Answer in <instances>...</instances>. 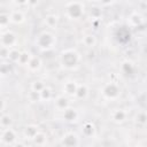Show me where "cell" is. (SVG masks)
Returning a JSON list of instances; mask_svg holds the SVG:
<instances>
[{"mask_svg": "<svg viewBox=\"0 0 147 147\" xmlns=\"http://www.w3.org/2000/svg\"><path fill=\"white\" fill-rule=\"evenodd\" d=\"M9 18L10 23L14 25H22L23 23L26 22V15L22 9H13L9 11Z\"/></svg>", "mask_w": 147, "mask_h": 147, "instance_id": "7c38bea8", "label": "cell"}, {"mask_svg": "<svg viewBox=\"0 0 147 147\" xmlns=\"http://www.w3.org/2000/svg\"><path fill=\"white\" fill-rule=\"evenodd\" d=\"M38 5H39V0H28V6L26 7L32 9V8H36Z\"/></svg>", "mask_w": 147, "mask_h": 147, "instance_id": "f546056e", "label": "cell"}, {"mask_svg": "<svg viewBox=\"0 0 147 147\" xmlns=\"http://www.w3.org/2000/svg\"><path fill=\"white\" fill-rule=\"evenodd\" d=\"M53 106H54V109L59 113H62L63 110H65L67 108H69L71 105V100H70V96L63 94V93H60L57 95L54 96L53 99Z\"/></svg>", "mask_w": 147, "mask_h": 147, "instance_id": "52a82bcc", "label": "cell"}, {"mask_svg": "<svg viewBox=\"0 0 147 147\" xmlns=\"http://www.w3.org/2000/svg\"><path fill=\"white\" fill-rule=\"evenodd\" d=\"M56 44H57L56 34L53 32V30L49 29L40 31L34 38V47L42 53L54 49Z\"/></svg>", "mask_w": 147, "mask_h": 147, "instance_id": "7a4b0ae2", "label": "cell"}, {"mask_svg": "<svg viewBox=\"0 0 147 147\" xmlns=\"http://www.w3.org/2000/svg\"><path fill=\"white\" fill-rule=\"evenodd\" d=\"M10 18H9V13H2L1 14V18H0V26H1V31L2 30H7L9 29L10 25Z\"/></svg>", "mask_w": 147, "mask_h": 147, "instance_id": "484cf974", "label": "cell"}, {"mask_svg": "<svg viewBox=\"0 0 147 147\" xmlns=\"http://www.w3.org/2000/svg\"><path fill=\"white\" fill-rule=\"evenodd\" d=\"M33 145H37V146H44V145H46L47 142H48V136L44 132V131H39L37 134H36V137L33 138V140L31 141Z\"/></svg>", "mask_w": 147, "mask_h": 147, "instance_id": "603a6c76", "label": "cell"}, {"mask_svg": "<svg viewBox=\"0 0 147 147\" xmlns=\"http://www.w3.org/2000/svg\"><path fill=\"white\" fill-rule=\"evenodd\" d=\"M60 144L62 146H78L80 145V137L76 132L69 131L62 136Z\"/></svg>", "mask_w": 147, "mask_h": 147, "instance_id": "8fae6325", "label": "cell"}, {"mask_svg": "<svg viewBox=\"0 0 147 147\" xmlns=\"http://www.w3.org/2000/svg\"><path fill=\"white\" fill-rule=\"evenodd\" d=\"M88 2H92V3H99V0H87Z\"/></svg>", "mask_w": 147, "mask_h": 147, "instance_id": "1f68e13d", "label": "cell"}, {"mask_svg": "<svg viewBox=\"0 0 147 147\" xmlns=\"http://www.w3.org/2000/svg\"><path fill=\"white\" fill-rule=\"evenodd\" d=\"M21 52H22V49H20L18 47L10 48L9 55H8V59H7V62H9L11 64H17V61H18L20 55H21Z\"/></svg>", "mask_w": 147, "mask_h": 147, "instance_id": "cb8c5ba5", "label": "cell"}, {"mask_svg": "<svg viewBox=\"0 0 147 147\" xmlns=\"http://www.w3.org/2000/svg\"><path fill=\"white\" fill-rule=\"evenodd\" d=\"M1 46L13 48L18 47V36L10 29L1 31Z\"/></svg>", "mask_w": 147, "mask_h": 147, "instance_id": "8992f818", "label": "cell"}, {"mask_svg": "<svg viewBox=\"0 0 147 147\" xmlns=\"http://www.w3.org/2000/svg\"><path fill=\"white\" fill-rule=\"evenodd\" d=\"M133 122L139 126L147 125V110H144V109L137 110L133 116Z\"/></svg>", "mask_w": 147, "mask_h": 147, "instance_id": "ffe728a7", "label": "cell"}, {"mask_svg": "<svg viewBox=\"0 0 147 147\" xmlns=\"http://www.w3.org/2000/svg\"><path fill=\"white\" fill-rule=\"evenodd\" d=\"M32 55H33V54H32L30 51H28V49H22L21 55H20V59H18L16 65H20V67H24V68H25L26 64L29 63L30 59L32 57Z\"/></svg>", "mask_w": 147, "mask_h": 147, "instance_id": "7402d4cb", "label": "cell"}, {"mask_svg": "<svg viewBox=\"0 0 147 147\" xmlns=\"http://www.w3.org/2000/svg\"><path fill=\"white\" fill-rule=\"evenodd\" d=\"M80 42L86 48H94L96 46V44H98V38H96V36L94 33L88 32V33H85V34L82 36Z\"/></svg>", "mask_w": 147, "mask_h": 147, "instance_id": "2e32d148", "label": "cell"}, {"mask_svg": "<svg viewBox=\"0 0 147 147\" xmlns=\"http://www.w3.org/2000/svg\"><path fill=\"white\" fill-rule=\"evenodd\" d=\"M0 126L1 129L3 127H9V126H13V118L9 114H7L6 111L5 113H1V119H0Z\"/></svg>", "mask_w": 147, "mask_h": 147, "instance_id": "d4e9b609", "label": "cell"}, {"mask_svg": "<svg viewBox=\"0 0 147 147\" xmlns=\"http://www.w3.org/2000/svg\"><path fill=\"white\" fill-rule=\"evenodd\" d=\"M60 114H61V118L68 123H77V122H79V118H80V114H79L78 109L72 106H70L69 108H67L65 110H63Z\"/></svg>", "mask_w": 147, "mask_h": 147, "instance_id": "9c48e42d", "label": "cell"}, {"mask_svg": "<svg viewBox=\"0 0 147 147\" xmlns=\"http://www.w3.org/2000/svg\"><path fill=\"white\" fill-rule=\"evenodd\" d=\"M90 94V86L86 83H78V87L74 99L76 100H85Z\"/></svg>", "mask_w": 147, "mask_h": 147, "instance_id": "ac0fdd59", "label": "cell"}, {"mask_svg": "<svg viewBox=\"0 0 147 147\" xmlns=\"http://www.w3.org/2000/svg\"><path fill=\"white\" fill-rule=\"evenodd\" d=\"M77 87H78V83L76 79H71V78H68L65 80H63L62 83V87H61V93L70 96V98H74L75 94H76V91H77Z\"/></svg>", "mask_w": 147, "mask_h": 147, "instance_id": "30bf717a", "label": "cell"}, {"mask_svg": "<svg viewBox=\"0 0 147 147\" xmlns=\"http://www.w3.org/2000/svg\"><path fill=\"white\" fill-rule=\"evenodd\" d=\"M80 132L85 138H93L96 133V127L92 121H85L80 124Z\"/></svg>", "mask_w": 147, "mask_h": 147, "instance_id": "5bb4252c", "label": "cell"}, {"mask_svg": "<svg viewBox=\"0 0 147 147\" xmlns=\"http://www.w3.org/2000/svg\"><path fill=\"white\" fill-rule=\"evenodd\" d=\"M11 2L17 7H25L28 6V0H11Z\"/></svg>", "mask_w": 147, "mask_h": 147, "instance_id": "f1b7e54d", "label": "cell"}, {"mask_svg": "<svg viewBox=\"0 0 147 147\" xmlns=\"http://www.w3.org/2000/svg\"><path fill=\"white\" fill-rule=\"evenodd\" d=\"M109 118L115 124H124L129 119V113L124 108H114L109 111Z\"/></svg>", "mask_w": 147, "mask_h": 147, "instance_id": "ba28073f", "label": "cell"}, {"mask_svg": "<svg viewBox=\"0 0 147 147\" xmlns=\"http://www.w3.org/2000/svg\"><path fill=\"white\" fill-rule=\"evenodd\" d=\"M142 23H144V17H142V15H141L140 13H138V11L131 13L130 16L127 17V24H129L130 26H133V28L140 26Z\"/></svg>", "mask_w": 147, "mask_h": 147, "instance_id": "d6986e66", "label": "cell"}, {"mask_svg": "<svg viewBox=\"0 0 147 147\" xmlns=\"http://www.w3.org/2000/svg\"><path fill=\"white\" fill-rule=\"evenodd\" d=\"M18 139H20V136H18L17 131L13 126L1 129L0 144L2 146H15V145H18Z\"/></svg>", "mask_w": 147, "mask_h": 147, "instance_id": "5b68a950", "label": "cell"}, {"mask_svg": "<svg viewBox=\"0 0 147 147\" xmlns=\"http://www.w3.org/2000/svg\"><path fill=\"white\" fill-rule=\"evenodd\" d=\"M86 13V6L80 0H70L64 5V16L70 21H79Z\"/></svg>", "mask_w": 147, "mask_h": 147, "instance_id": "3957f363", "label": "cell"}, {"mask_svg": "<svg viewBox=\"0 0 147 147\" xmlns=\"http://www.w3.org/2000/svg\"><path fill=\"white\" fill-rule=\"evenodd\" d=\"M82 54L75 47H68L61 51L59 54V62L63 70L75 71L82 64Z\"/></svg>", "mask_w": 147, "mask_h": 147, "instance_id": "6da1fadb", "label": "cell"}, {"mask_svg": "<svg viewBox=\"0 0 147 147\" xmlns=\"http://www.w3.org/2000/svg\"><path fill=\"white\" fill-rule=\"evenodd\" d=\"M41 68H42V60H41V57L39 55H36V54L32 55V57L30 59L29 63L25 67L26 71H29L30 74L39 72Z\"/></svg>", "mask_w": 147, "mask_h": 147, "instance_id": "4fadbf2b", "label": "cell"}, {"mask_svg": "<svg viewBox=\"0 0 147 147\" xmlns=\"http://www.w3.org/2000/svg\"><path fill=\"white\" fill-rule=\"evenodd\" d=\"M39 94H40V102L53 101V99H54V96H55L53 90H52L48 85H46V86L39 92Z\"/></svg>", "mask_w": 147, "mask_h": 147, "instance_id": "44dd1931", "label": "cell"}, {"mask_svg": "<svg viewBox=\"0 0 147 147\" xmlns=\"http://www.w3.org/2000/svg\"><path fill=\"white\" fill-rule=\"evenodd\" d=\"M59 23H60V18L55 14H47L44 17V24H45L46 29L55 30V29H57Z\"/></svg>", "mask_w": 147, "mask_h": 147, "instance_id": "e0dca14e", "label": "cell"}, {"mask_svg": "<svg viewBox=\"0 0 147 147\" xmlns=\"http://www.w3.org/2000/svg\"><path fill=\"white\" fill-rule=\"evenodd\" d=\"M100 94L103 100L108 102H115L121 99L122 87L117 82L109 80L107 83H103V85L100 87Z\"/></svg>", "mask_w": 147, "mask_h": 147, "instance_id": "277c9868", "label": "cell"}, {"mask_svg": "<svg viewBox=\"0 0 147 147\" xmlns=\"http://www.w3.org/2000/svg\"><path fill=\"white\" fill-rule=\"evenodd\" d=\"M26 98L29 99L30 102H40V94H39V92L29 90V92L26 94Z\"/></svg>", "mask_w": 147, "mask_h": 147, "instance_id": "83f0119b", "label": "cell"}, {"mask_svg": "<svg viewBox=\"0 0 147 147\" xmlns=\"http://www.w3.org/2000/svg\"><path fill=\"white\" fill-rule=\"evenodd\" d=\"M113 2H114V0H99L100 6H102V7H107V6L111 5Z\"/></svg>", "mask_w": 147, "mask_h": 147, "instance_id": "4dcf8cb0", "label": "cell"}, {"mask_svg": "<svg viewBox=\"0 0 147 147\" xmlns=\"http://www.w3.org/2000/svg\"><path fill=\"white\" fill-rule=\"evenodd\" d=\"M40 131L39 126L37 124H28L23 130H22V140H30L32 141L36 134Z\"/></svg>", "mask_w": 147, "mask_h": 147, "instance_id": "9a60e30c", "label": "cell"}, {"mask_svg": "<svg viewBox=\"0 0 147 147\" xmlns=\"http://www.w3.org/2000/svg\"><path fill=\"white\" fill-rule=\"evenodd\" d=\"M45 86H46V84L41 79H34L30 83V90L36 91V92H40Z\"/></svg>", "mask_w": 147, "mask_h": 147, "instance_id": "4316f807", "label": "cell"}]
</instances>
